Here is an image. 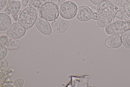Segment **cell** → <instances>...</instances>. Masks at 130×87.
<instances>
[{
  "instance_id": "6da1fadb",
  "label": "cell",
  "mask_w": 130,
  "mask_h": 87,
  "mask_svg": "<svg viewBox=\"0 0 130 87\" xmlns=\"http://www.w3.org/2000/svg\"><path fill=\"white\" fill-rule=\"evenodd\" d=\"M38 15V11L36 8L32 7H27L21 13L18 22L26 30L29 29L35 23Z\"/></svg>"
},
{
  "instance_id": "7a4b0ae2",
  "label": "cell",
  "mask_w": 130,
  "mask_h": 87,
  "mask_svg": "<svg viewBox=\"0 0 130 87\" xmlns=\"http://www.w3.org/2000/svg\"><path fill=\"white\" fill-rule=\"evenodd\" d=\"M59 14L58 6L51 2H48L41 5L38 15L48 21L51 22L57 19Z\"/></svg>"
},
{
  "instance_id": "3957f363",
  "label": "cell",
  "mask_w": 130,
  "mask_h": 87,
  "mask_svg": "<svg viewBox=\"0 0 130 87\" xmlns=\"http://www.w3.org/2000/svg\"><path fill=\"white\" fill-rule=\"evenodd\" d=\"M76 16L78 20L83 22L88 21L91 19L97 21L102 17L98 13L93 12L90 8L85 5L78 7Z\"/></svg>"
},
{
  "instance_id": "277c9868",
  "label": "cell",
  "mask_w": 130,
  "mask_h": 87,
  "mask_svg": "<svg viewBox=\"0 0 130 87\" xmlns=\"http://www.w3.org/2000/svg\"><path fill=\"white\" fill-rule=\"evenodd\" d=\"M130 29V22L126 20L115 21L105 28V31L108 35H120Z\"/></svg>"
},
{
  "instance_id": "5b68a950",
  "label": "cell",
  "mask_w": 130,
  "mask_h": 87,
  "mask_svg": "<svg viewBox=\"0 0 130 87\" xmlns=\"http://www.w3.org/2000/svg\"><path fill=\"white\" fill-rule=\"evenodd\" d=\"M78 7L74 2L70 1H65L59 7L60 16L66 19H71L76 16Z\"/></svg>"
},
{
  "instance_id": "8992f818",
  "label": "cell",
  "mask_w": 130,
  "mask_h": 87,
  "mask_svg": "<svg viewBox=\"0 0 130 87\" xmlns=\"http://www.w3.org/2000/svg\"><path fill=\"white\" fill-rule=\"evenodd\" d=\"M26 29L18 22L12 24L8 30L7 35L9 37L14 39L21 38L25 34Z\"/></svg>"
},
{
  "instance_id": "52a82bcc",
  "label": "cell",
  "mask_w": 130,
  "mask_h": 87,
  "mask_svg": "<svg viewBox=\"0 0 130 87\" xmlns=\"http://www.w3.org/2000/svg\"><path fill=\"white\" fill-rule=\"evenodd\" d=\"M97 10L98 13L102 16L109 17L113 13L114 7L109 1L104 0L98 5Z\"/></svg>"
},
{
  "instance_id": "ba28073f",
  "label": "cell",
  "mask_w": 130,
  "mask_h": 87,
  "mask_svg": "<svg viewBox=\"0 0 130 87\" xmlns=\"http://www.w3.org/2000/svg\"><path fill=\"white\" fill-rule=\"evenodd\" d=\"M35 23L37 28L43 34L50 35L52 34L51 27L48 21L45 19L38 16Z\"/></svg>"
},
{
  "instance_id": "9c48e42d",
  "label": "cell",
  "mask_w": 130,
  "mask_h": 87,
  "mask_svg": "<svg viewBox=\"0 0 130 87\" xmlns=\"http://www.w3.org/2000/svg\"><path fill=\"white\" fill-rule=\"evenodd\" d=\"M21 7V3L19 0H8L6 8L11 15L15 22L18 21V14Z\"/></svg>"
},
{
  "instance_id": "30bf717a",
  "label": "cell",
  "mask_w": 130,
  "mask_h": 87,
  "mask_svg": "<svg viewBox=\"0 0 130 87\" xmlns=\"http://www.w3.org/2000/svg\"><path fill=\"white\" fill-rule=\"evenodd\" d=\"M0 44L9 49H17L20 46V43L18 41L5 35H2L0 36Z\"/></svg>"
},
{
  "instance_id": "8fae6325",
  "label": "cell",
  "mask_w": 130,
  "mask_h": 87,
  "mask_svg": "<svg viewBox=\"0 0 130 87\" xmlns=\"http://www.w3.org/2000/svg\"><path fill=\"white\" fill-rule=\"evenodd\" d=\"M105 44L106 46L110 48H118L122 45L121 36L118 34L111 35L106 40Z\"/></svg>"
},
{
  "instance_id": "7c38bea8",
  "label": "cell",
  "mask_w": 130,
  "mask_h": 87,
  "mask_svg": "<svg viewBox=\"0 0 130 87\" xmlns=\"http://www.w3.org/2000/svg\"><path fill=\"white\" fill-rule=\"evenodd\" d=\"M12 24L10 17L4 13L0 14V30L2 31L8 30Z\"/></svg>"
},
{
  "instance_id": "4fadbf2b",
  "label": "cell",
  "mask_w": 130,
  "mask_h": 87,
  "mask_svg": "<svg viewBox=\"0 0 130 87\" xmlns=\"http://www.w3.org/2000/svg\"><path fill=\"white\" fill-rule=\"evenodd\" d=\"M112 22V19L110 16L106 17H102L100 20H97L94 23V25L95 27L105 28Z\"/></svg>"
},
{
  "instance_id": "5bb4252c",
  "label": "cell",
  "mask_w": 130,
  "mask_h": 87,
  "mask_svg": "<svg viewBox=\"0 0 130 87\" xmlns=\"http://www.w3.org/2000/svg\"><path fill=\"white\" fill-rule=\"evenodd\" d=\"M121 37L123 45L127 48L130 49V29L122 33Z\"/></svg>"
},
{
  "instance_id": "9a60e30c",
  "label": "cell",
  "mask_w": 130,
  "mask_h": 87,
  "mask_svg": "<svg viewBox=\"0 0 130 87\" xmlns=\"http://www.w3.org/2000/svg\"><path fill=\"white\" fill-rule=\"evenodd\" d=\"M50 0H29V5L36 8L38 13L41 5L44 3L49 2Z\"/></svg>"
},
{
  "instance_id": "2e32d148",
  "label": "cell",
  "mask_w": 130,
  "mask_h": 87,
  "mask_svg": "<svg viewBox=\"0 0 130 87\" xmlns=\"http://www.w3.org/2000/svg\"><path fill=\"white\" fill-rule=\"evenodd\" d=\"M123 16V14L120 10H115L112 15L110 16L112 22L116 21L122 20Z\"/></svg>"
},
{
  "instance_id": "e0dca14e",
  "label": "cell",
  "mask_w": 130,
  "mask_h": 87,
  "mask_svg": "<svg viewBox=\"0 0 130 87\" xmlns=\"http://www.w3.org/2000/svg\"><path fill=\"white\" fill-rule=\"evenodd\" d=\"M69 24V22L65 20H62L60 23L59 31L61 33L64 32L67 30Z\"/></svg>"
},
{
  "instance_id": "ac0fdd59",
  "label": "cell",
  "mask_w": 130,
  "mask_h": 87,
  "mask_svg": "<svg viewBox=\"0 0 130 87\" xmlns=\"http://www.w3.org/2000/svg\"><path fill=\"white\" fill-rule=\"evenodd\" d=\"M7 48L5 46L0 45V60L5 58L8 54Z\"/></svg>"
},
{
  "instance_id": "d6986e66",
  "label": "cell",
  "mask_w": 130,
  "mask_h": 87,
  "mask_svg": "<svg viewBox=\"0 0 130 87\" xmlns=\"http://www.w3.org/2000/svg\"><path fill=\"white\" fill-rule=\"evenodd\" d=\"M0 71L5 72L9 67L7 61L4 58L0 60Z\"/></svg>"
},
{
  "instance_id": "ffe728a7",
  "label": "cell",
  "mask_w": 130,
  "mask_h": 87,
  "mask_svg": "<svg viewBox=\"0 0 130 87\" xmlns=\"http://www.w3.org/2000/svg\"><path fill=\"white\" fill-rule=\"evenodd\" d=\"M123 15L126 20L130 21V6L124 8Z\"/></svg>"
},
{
  "instance_id": "44dd1931",
  "label": "cell",
  "mask_w": 130,
  "mask_h": 87,
  "mask_svg": "<svg viewBox=\"0 0 130 87\" xmlns=\"http://www.w3.org/2000/svg\"><path fill=\"white\" fill-rule=\"evenodd\" d=\"M24 83V80L22 78H18L14 82L13 85L15 87H22Z\"/></svg>"
},
{
  "instance_id": "7402d4cb",
  "label": "cell",
  "mask_w": 130,
  "mask_h": 87,
  "mask_svg": "<svg viewBox=\"0 0 130 87\" xmlns=\"http://www.w3.org/2000/svg\"><path fill=\"white\" fill-rule=\"evenodd\" d=\"M120 4L124 8L130 6V0H119Z\"/></svg>"
},
{
  "instance_id": "603a6c76",
  "label": "cell",
  "mask_w": 130,
  "mask_h": 87,
  "mask_svg": "<svg viewBox=\"0 0 130 87\" xmlns=\"http://www.w3.org/2000/svg\"><path fill=\"white\" fill-rule=\"evenodd\" d=\"M66 1V0H50L52 3L58 6L61 5L65 2Z\"/></svg>"
},
{
  "instance_id": "cb8c5ba5",
  "label": "cell",
  "mask_w": 130,
  "mask_h": 87,
  "mask_svg": "<svg viewBox=\"0 0 130 87\" xmlns=\"http://www.w3.org/2000/svg\"><path fill=\"white\" fill-rule=\"evenodd\" d=\"M7 0H0V8L2 9L5 7L7 5Z\"/></svg>"
},
{
  "instance_id": "d4e9b609",
  "label": "cell",
  "mask_w": 130,
  "mask_h": 87,
  "mask_svg": "<svg viewBox=\"0 0 130 87\" xmlns=\"http://www.w3.org/2000/svg\"><path fill=\"white\" fill-rule=\"evenodd\" d=\"M109 1L112 4L114 7H117L120 5L119 0H109Z\"/></svg>"
},
{
  "instance_id": "484cf974",
  "label": "cell",
  "mask_w": 130,
  "mask_h": 87,
  "mask_svg": "<svg viewBox=\"0 0 130 87\" xmlns=\"http://www.w3.org/2000/svg\"><path fill=\"white\" fill-rule=\"evenodd\" d=\"M94 5H98L102 1V0H89Z\"/></svg>"
},
{
  "instance_id": "4316f807",
  "label": "cell",
  "mask_w": 130,
  "mask_h": 87,
  "mask_svg": "<svg viewBox=\"0 0 130 87\" xmlns=\"http://www.w3.org/2000/svg\"><path fill=\"white\" fill-rule=\"evenodd\" d=\"M15 70L14 69L12 68H9L7 71H6L5 73L6 75H7L8 74L11 72H13Z\"/></svg>"
},
{
  "instance_id": "83f0119b",
  "label": "cell",
  "mask_w": 130,
  "mask_h": 87,
  "mask_svg": "<svg viewBox=\"0 0 130 87\" xmlns=\"http://www.w3.org/2000/svg\"><path fill=\"white\" fill-rule=\"evenodd\" d=\"M29 0H22L21 1L22 5L23 6H25L28 3Z\"/></svg>"
},
{
  "instance_id": "f1b7e54d",
  "label": "cell",
  "mask_w": 130,
  "mask_h": 87,
  "mask_svg": "<svg viewBox=\"0 0 130 87\" xmlns=\"http://www.w3.org/2000/svg\"><path fill=\"white\" fill-rule=\"evenodd\" d=\"M2 87H14L13 85L11 84H6Z\"/></svg>"
},
{
  "instance_id": "f546056e",
  "label": "cell",
  "mask_w": 130,
  "mask_h": 87,
  "mask_svg": "<svg viewBox=\"0 0 130 87\" xmlns=\"http://www.w3.org/2000/svg\"><path fill=\"white\" fill-rule=\"evenodd\" d=\"M90 8L91 9L93 12L94 13H97V9L96 8L92 7Z\"/></svg>"
},
{
  "instance_id": "4dcf8cb0",
  "label": "cell",
  "mask_w": 130,
  "mask_h": 87,
  "mask_svg": "<svg viewBox=\"0 0 130 87\" xmlns=\"http://www.w3.org/2000/svg\"><path fill=\"white\" fill-rule=\"evenodd\" d=\"M7 75L8 77H9L11 76L12 75V74L11 73H10L8 74H7Z\"/></svg>"
},
{
  "instance_id": "1f68e13d",
  "label": "cell",
  "mask_w": 130,
  "mask_h": 87,
  "mask_svg": "<svg viewBox=\"0 0 130 87\" xmlns=\"http://www.w3.org/2000/svg\"></svg>"
},
{
  "instance_id": "d6a6232c",
  "label": "cell",
  "mask_w": 130,
  "mask_h": 87,
  "mask_svg": "<svg viewBox=\"0 0 130 87\" xmlns=\"http://www.w3.org/2000/svg\"></svg>"
}]
</instances>
